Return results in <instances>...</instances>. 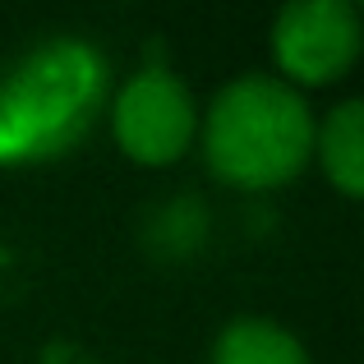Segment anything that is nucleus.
<instances>
[{"instance_id":"obj_1","label":"nucleus","mask_w":364,"mask_h":364,"mask_svg":"<svg viewBox=\"0 0 364 364\" xmlns=\"http://www.w3.org/2000/svg\"><path fill=\"white\" fill-rule=\"evenodd\" d=\"M208 161L222 180L245 189H267L291 180L314 148V120L291 83L245 74L217 92L208 111Z\"/></svg>"},{"instance_id":"obj_2","label":"nucleus","mask_w":364,"mask_h":364,"mask_svg":"<svg viewBox=\"0 0 364 364\" xmlns=\"http://www.w3.org/2000/svg\"><path fill=\"white\" fill-rule=\"evenodd\" d=\"M107 70L83 42H51L28 55L0 88V157L60 152L97 116Z\"/></svg>"},{"instance_id":"obj_3","label":"nucleus","mask_w":364,"mask_h":364,"mask_svg":"<svg viewBox=\"0 0 364 364\" xmlns=\"http://www.w3.org/2000/svg\"><path fill=\"white\" fill-rule=\"evenodd\" d=\"M194 102L166 70H143L116 97V139L134 161H171L189 148Z\"/></svg>"},{"instance_id":"obj_4","label":"nucleus","mask_w":364,"mask_h":364,"mask_svg":"<svg viewBox=\"0 0 364 364\" xmlns=\"http://www.w3.org/2000/svg\"><path fill=\"white\" fill-rule=\"evenodd\" d=\"M277 60L286 74L304 83H328L355 60L360 51V18L346 0H304L286 5L277 18Z\"/></svg>"},{"instance_id":"obj_5","label":"nucleus","mask_w":364,"mask_h":364,"mask_svg":"<svg viewBox=\"0 0 364 364\" xmlns=\"http://www.w3.org/2000/svg\"><path fill=\"white\" fill-rule=\"evenodd\" d=\"M217 364H309L304 346L267 318H240L217 341Z\"/></svg>"},{"instance_id":"obj_6","label":"nucleus","mask_w":364,"mask_h":364,"mask_svg":"<svg viewBox=\"0 0 364 364\" xmlns=\"http://www.w3.org/2000/svg\"><path fill=\"white\" fill-rule=\"evenodd\" d=\"M323 161L328 176L341 194L355 198L364 189V107L360 102H341L323 124Z\"/></svg>"}]
</instances>
